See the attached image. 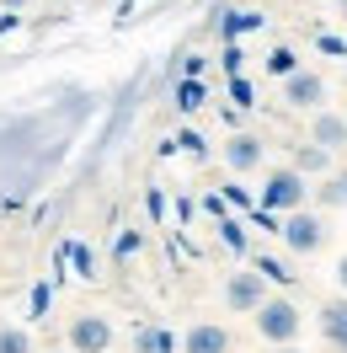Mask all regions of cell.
I'll return each instance as SVG.
<instances>
[{"mask_svg": "<svg viewBox=\"0 0 347 353\" xmlns=\"http://www.w3.org/2000/svg\"><path fill=\"white\" fill-rule=\"evenodd\" d=\"M299 327H304V316H299V305H294V300H283V294H267V300H262L257 332L273 343V348H288V343L299 337Z\"/></svg>", "mask_w": 347, "mask_h": 353, "instance_id": "6da1fadb", "label": "cell"}, {"mask_svg": "<svg viewBox=\"0 0 347 353\" xmlns=\"http://www.w3.org/2000/svg\"><path fill=\"white\" fill-rule=\"evenodd\" d=\"M304 199H310V188H304V176L294 172V166H278V172L262 182V214H294V209H304Z\"/></svg>", "mask_w": 347, "mask_h": 353, "instance_id": "7a4b0ae2", "label": "cell"}, {"mask_svg": "<svg viewBox=\"0 0 347 353\" xmlns=\"http://www.w3.org/2000/svg\"><path fill=\"white\" fill-rule=\"evenodd\" d=\"M278 236H283V246H288L294 257H310V252H321V246H326V220H321V214H310V209H294V214H283Z\"/></svg>", "mask_w": 347, "mask_h": 353, "instance_id": "3957f363", "label": "cell"}, {"mask_svg": "<svg viewBox=\"0 0 347 353\" xmlns=\"http://www.w3.org/2000/svg\"><path fill=\"white\" fill-rule=\"evenodd\" d=\"M262 300H267V279H262L257 268H251V273L240 268V273H230V279H224V305H230V310H240V316H257Z\"/></svg>", "mask_w": 347, "mask_h": 353, "instance_id": "277c9868", "label": "cell"}, {"mask_svg": "<svg viewBox=\"0 0 347 353\" xmlns=\"http://www.w3.org/2000/svg\"><path fill=\"white\" fill-rule=\"evenodd\" d=\"M70 348L75 353H107L112 348V321L96 316V310L75 316V321H70Z\"/></svg>", "mask_w": 347, "mask_h": 353, "instance_id": "5b68a950", "label": "cell"}, {"mask_svg": "<svg viewBox=\"0 0 347 353\" xmlns=\"http://www.w3.org/2000/svg\"><path fill=\"white\" fill-rule=\"evenodd\" d=\"M283 102L288 108H299V112H321V102H326V81L315 75V70H294L288 81H283Z\"/></svg>", "mask_w": 347, "mask_h": 353, "instance_id": "8992f818", "label": "cell"}, {"mask_svg": "<svg viewBox=\"0 0 347 353\" xmlns=\"http://www.w3.org/2000/svg\"><path fill=\"white\" fill-rule=\"evenodd\" d=\"M182 353H230V332L214 321H198L182 332Z\"/></svg>", "mask_w": 347, "mask_h": 353, "instance_id": "52a82bcc", "label": "cell"}, {"mask_svg": "<svg viewBox=\"0 0 347 353\" xmlns=\"http://www.w3.org/2000/svg\"><path fill=\"white\" fill-rule=\"evenodd\" d=\"M310 145H321V150H347V112H315Z\"/></svg>", "mask_w": 347, "mask_h": 353, "instance_id": "ba28073f", "label": "cell"}, {"mask_svg": "<svg viewBox=\"0 0 347 353\" xmlns=\"http://www.w3.org/2000/svg\"><path fill=\"white\" fill-rule=\"evenodd\" d=\"M224 166H230V172H257V166H262V139H257V134H230Z\"/></svg>", "mask_w": 347, "mask_h": 353, "instance_id": "9c48e42d", "label": "cell"}, {"mask_svg": "<svg viewBox=\"0 0 347 353\" xmlns=\"http://www.w3.org/2000/svg\"><path fill=\"white\" fill-rule=\"evenodd\" d=\"M321 337H326L337 353H347V294L321 305Z\"/></svg>", "mask_w": 347, "mask_h": 353, "instance_id": "30bf717a", "label": "cell"}, {"mask_svg": "<svg viewBox=\"0 0 347 353\" xmlns=\"http://www.w3.org/2000/svg\"><path fill=\"white\" fill-rule=\"evenodd\" d=\"M182 337H171L166 327H139L134 332V353H176Z\"/></svg>", "mask_w": 347, "mask_h": 353, "instance_id": "8fae6325", "label": "cell"}, {"mask_svg": "<svg viewBox=\"0 0 347 353\" xmlns=\"http://www.w3.org/2000/svg\"><path fill=\"white\" fill-rule=\"evenodd\" d=\"M294 172H299V176L331 172V150H321V145H299V150H294Z\"/></svg>", "mask_w": 347, "mask_h": 353, "instance_id": "7c38bea8", "label": "cell"}, {"mask_svg": "<svg viewBox=\"0 0 347 353\" xmlns=\"http://www.w3.org/2000/svg\"><path fill=\"white\" fill-rule=\"evenodd\" d=\"M315 199H321L326 209H347V166L337 176H326L321 188H315Z\"/></svg>", "mask_w": 347, "mask_h": 353, "instance_id": "4fadbf2b", "label": "cell"}, {"mask_svg": "<svg viewBox=\"0 0 347 353\" xmlns=\"http://www.w3.org/2000/svg\"><path fill=\"white\" fill-rule=\"evenodd\" d=\"M0 353H32V332L17 321H0Z\"/></svg>", "mask_w": 347, "mask_h": 353, "instance_id": "5bb4252c", "label": "cell"}, {"mask_svg": "<svg viewBox=\"0 0 347 353\" xmlns=\"http://www.w3.org/2000/svg\"><path fill=\"white\" fill-rule=\"evenodd\" d=\"M251 268H257V273L267 279V284H294V273H288V263H278V257H257Z\"/></svg>", "mask_w": 347, "mask_h": 353, "instance_id": "9a60e30c", "label": "cell"}, {"mask_svg": "<svg viewBox=\"0 0 347 353\" xmlns=\"http://www.w3.org/2000/svg\"><path fill=\"white\" fill-rule=\"evenodd\" d=\"M267 70H273V75H283V81H288V75L299 70V59H294V48H273V54H267Z\"/></svg>", "mask_w": 347, "mask_h": 353, "instance_id": "2e32d148", "label": "cell"}, {"mask_svg": "<svg viewBox=\"0 0 347 353\" xmlns=\"http://www.w3.org/2000/svg\"><path fill=\"white\" fill-rule=\"evenodd\" d=\"M176 108H182V112L203 108V86H198V81H182V86H176Z\"/></svg>", "mask_w": 347, "mask_h": 353, "instance_id": "e0dca14e", "label": "cell"}, {"mask_svg": "<svg viewBox=\"0 0 347 353\" xmlns=\"http://www.w3.org/2000/svg\"><path fill=\"white\" fill-rule=\"evenodd\" d=\"M219 230H224V246H235V252H240V246H246V236H240V225H230V220H224V225H219Z\"/></svg>", "mask_w": 347, "mask_h": 353, "instance_id": "ac0fdd59", "label": "cell"}, {"mask_svg": "<svg viewBox=\"0 0 347 353\" xmlns=\"http://www.w3.org/2000/svg\"><path fill=\"white\" fill-rule=\"evenodd\" d=\"M0 6H6V11H11V17H17V11H27V6H32V0H0Z\"/></svg>", "mask_w": 347, "mask_h": 353, "instance_id": "d6986e66", "label": "cell"}, {"mask_svg": "<svg viewBox=\"0 0 347 353\" xmlns=\"http://www.w3.org/2000/svg\"><path fill=\"white\" fill-rule=\"evenodd\" d=\"M337 284H342V294H347V257L337 263Z\"/></svg>", "mask_w": 347, "mask_h": 353, "instance_id": "ffe728a7", "label": "cell"}, {"mask_svg": "<svg viewBox=\"0 0 347 353\" xmlns=\"http://www.w3.org/2000/svg\"><path fill=\"white\" fill-rule=\"evenodd\" d=\"M273 353H299V348H294V343H288V348H273Z\"/></svg>", "mask_w": 347, "mask_h": 353, "instance_id": "44dd1931", "label": "cell"}, {"mask_svg": "<svg viewBox=\"0 0 347 353\" xmlns=\"http://www.w3.org/2000/svg\"><path fill=\"white\" fill-rule=\"evenodd\" d=\"M342 86H347V70H342Z\"/></svg>", "mask_w": 347, "mask_h": 353, "instance_id": "7402d4cb", "label": "cell"}, {"mask_svg": "<svg viewBox=\"0 0 347 353\" xmlns=\"http://www.w3.org/2000/svg\"><path fill=\"white\" fill-rule=\"evenodd\" d=\"M342 11H347V6H342Z\"/></svg>", "mask_w": 347, "mask_h": 353, "instance_id": "603a6c76", "label": "cell"}]
</instances>
